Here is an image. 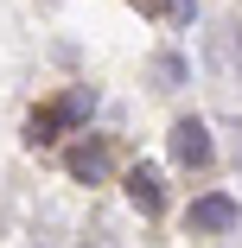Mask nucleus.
Returning a JSON list of instances; mask_svg holds the SVG:
<instances>
[{"label": "nucleus", "instance_id": "4", "mask_svg": "<svg viewBox=\"0 0 242 248\" xmlns=\"http://www.w3.org/2000/svg\"><path fill=\"white\" fill-rule=\"evenodd\" d=\"M128 204L147 210V217L166 204V191H160V172H153V166H134V172H128Z\"/></svg>", "mask_w": 242, "mask_h": 248}, {"label": "nucleus", "instance_id": "2", "mask_svg": "<svg viewBox=\"0 0 242 248\" xmlns=\"http://www.w3.org/2000/svg\"><path fill=\"white\" fill-rule=\"evenodd\" d=\"M185 223L198 229V235H223V229H236V223H242V210L229 204L223 191H210V197H198V204H191V217H185Z\"/></svg>", "mask_w": 242, "mask_h": 248}, {"label": "nucleus", "instance_id": "3", "mask_svg": "<svg viewBox=\"0 0 242 248\" xmlns=\"http://www.w3.org/2000/svg\"><path fill=\"white\" fill-rule=\"evenodd\" d=\"M172 159H178V166H210V134H204V121L185 115V121L172 127Z\"/></svg>", "mask_w": 242, "mask_h": 248}, {"label": "nucleus", "instance_id": "1", "mask_svg": "<svg viewBox=\"0 0 242 248\" xmlns=\"http://www.w3.org/2000/svg\"><path fill=\"white\" fill-rule=\"evenodd\" d=\"M96 108V95L89 89H70L58 108H45V115H32V140H58V127H70V121H83Z\"/></svg>", "mask_w": 242, "mask_h": 248}, {"label": "nucleus", "instance_id": "5", "mask_svg": "<svg viewBox=\"0 0 242 248\" xmlns=\"http://www.w3.org/2000/svg\"><path fill=\"white\" fill-rule=\"evenodd\" d=\"M64 166H70L77 178H89V185H96V178L109 172V146H102V140H77L70 153H64Z\"/></svg>", "mask_w": 242, "mask_h": 248}]
</instances>
